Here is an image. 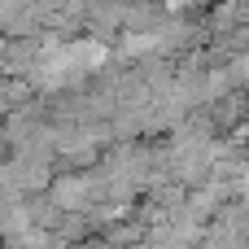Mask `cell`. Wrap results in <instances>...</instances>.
<instances>
[{
  "instance_id": "52a82bcc",
  "label": "cell",
  "mask_w": 249,
  "mask_h": 249,
  "mask_svg": "<svg viewBox=\"0 0 249 249\" xmlns=\"http://www.w3.org/2000/svg\"><path fill=\"white\" fill-rule=\"evenodd\" d=\"M0 39H4V35H0Z\"/></svg>"
},
{
  "instance_id": "8992f818",
  "label": "cell",
  "mask_w": 249,
  "mask_h": 249,
  "mask_svg": "<svg viewBox=\"0 0 249 249\" xmlns=\"http://www.w3.org/2000/svg\"><path fill=\"white\" fill-rule=\"evenodd\" d=\"M0 88H4V74H0Z\"/></svg>"
},
{
  "instance_id": "5b68a950",
  "label": "cell",
  "mask_w": 249,
  "mask_h": 249,
  "mask_svg": "<svg viewBox=\"0 0 249 249\" xmlns=\"http://www.w3.org/2000/svg\"><path fill=\"white\" fill-rule=\"evenodd\" d=\"M0 249H9V245H4V232H0Z\"/></svg>"
},
{
  "instance_id": "277c9868",
  "label": "cell",
  "mask_w": 249,
  "mask_h": 249,
  "mask_svg": "<svg viewBox=\"0 0 249 249\" xmlns=\"http://www.w3.org/2000/svg\"><path fill=\"white\" fill-rule=\"evenodd\" d=\"M9 109H13V101H9V96L0 92V127H4V118H9Z\"/></svg>"
},
{
  "instance_id": "3957f363",
  "label": "cell",
  "mask_w": 249,
  "mask_h": 249,
  "mask_svg": "<svg viewBox=\"0 0 249 249\" xmlns=\"http://www.w3.org/2000/svg\"><path fill=\"white\" fill-rule=\"evenodd\" d=\"M236 206H241V214L249 219V188H241V193H236Z\"/></svg>"
},
{
  "instance_id": "7a4b0ae2",
  "label": "cell",
  "mask_w": 249,
  "mask_h": 249,
  "mask_svg": "<svg viewBox=\"0 0 249 249\" xmlns=\"http://www.w3.org/2000/svg\"><path fill=\"white\" fill-rule=\"evenodd\" d=\"M206 31L210 35H223V31H236L249 22V0H210L206 13H201Z\"/></svg>"
},
{
  "instance_id": "6da1fadb",
  "label": "cell",
  "mask_w": 249,
  "mask_h": 249,
  "mask_svg": "<svg viewBox=\"0 0 249 249\" xmlns=\"http://www.w3.org/2000/svg\"><path fill=\"white\" fill-rule=\"evenodd\" d=\"M44 61V44L39 35H4L0 39V74H35Z\"/></svg>"
}]
</instances>
